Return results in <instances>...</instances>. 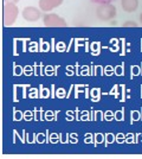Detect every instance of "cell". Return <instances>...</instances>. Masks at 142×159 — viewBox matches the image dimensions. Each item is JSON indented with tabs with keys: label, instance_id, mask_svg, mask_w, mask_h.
Instances as JSON below:
<instances>
[{
	"label": "cell",
	"instance_id": "cell-1",
	"mask_svg": "<svg viewBox=\"0 0 142 159\" xmlns=\"http://www.w3.org/2000/svg\"><path fill=\"white\" fill-rule=\"evenodd\" d=\"M2 14H4V25L5 26H11L15 23V20L18 18V14H19V10L15 4L13 2H6L4 10H2Z\"/></svg>",
	"mask_w": 142,
	"mask_h": 159
},
{
	"label": "cell",
	"instance_id": "cell-2",
	"mask_svg": "<svg viewBox=\"0 0 142 159\" xmlns=\"http://www.w3.org/2000/svg\"><path fill=\"white\" fill-rule=\"evenodd\" d=\"M96 16L102 21H109L116 17V7L111 4L101 5L96 10Z\"/></svg>",
	"mask_w": 142,
	"mask_h": 159
},
{
	"label": "cell",
	"instance_id": "cell-3",
	"mask_svg": "<svg viewBox=\"0 0 142 159\" xmlns=\"http://www.w3.org/2000/svg\"><path fill=\"white\" fill-rule=\"evenodd\" d=\"M43 21H44V25L49 27L68 26V23L65 21V19H63L56 13H46L43 17Z\"/></svg>",
	"mask_w": 142,
	"mask_h": 159
},
{
	"label": "cell",
	"instance_id": "cell-4",
	"mask_svg": "<svg viewBox=\"0 0 142 159\" xmlns=\"http://www.w3.org/2000/svg\"><path fill=\"white\" fill-rule=\"evenodd\" d=\"M23 18L26 21H37L41 18V10L33 6H27L23 10Z\"/></svg>",
	"mask_w": 142,
	"mask_h": 159
},
{
	"label": "cell",
	"instance_id": "cell-5",
	"mask_svg": "<svg viewBox=\"0 0 142 159\" xmlns=\"http://www.w3.org/2000/svg\"><path fill=\"white\" fill-rule=\"evenodd\" d=\"M64 0H39L38 1V5L39 8L44 12H50L51 10L59 7L63 4Z\"/></svg>",
	"mask_w": 142,
	"mask_h": 159
},
{
	"label": "cell",
	"instance_id": "cell-6",
	"mask_svg": "<svg viewBox=\"0 0 142 159\" xmlns=\"http://www.w3.org/2000/svg\"><path fill=\"white\" fill-rule=\"evenodd\" d=\"M121 6L124 12H135L139 7V0H121Z\"/></svg>",
	"mask_w": 142,
	"mask_h": 159
},
{
	"label": "cell",
	"instance_id": "cell-7",
	"mask_svg": "<svg viewBox=\"0 0 142 159\" xmlns=\"http://www.w3.org/2000/svg\"><path fill=\"white\" fill-rule=\"evenodd\" d=\"M123 26H137V24L135 21H126V23H123Z\"/></svg>",
	"mask_w": 142,
	"mask_h": 159
},
{
	"label": "cell",
	"instance_id": "cell-8",
	"mask_svg": "<svg viewBox=\"0 0 142 159\" xmlns=\"http://www.w3.org/2000/svg\"><path fill=\"white\" fill-rule=\"evenodd\" d=\"M19 0H5V2H13V4H17Z\"/></svg>",
	"mask_w": 142,
	"mask_h": 159
},
{
	"label": "cell",
	"instance_id": "cell-9",
	"mask_svg": "<svg viewBox=\"0 0 142 159\" xmlns=\"http://www.w3.org/2000/svg\"><path fill=\"white\" fill-rule=\"evenodd\" d=\"M140 23H141V24H142V13L140 14Z\"/></svg>",
	"mask_w": 142,
	"mask_h": 159
}]
</instances>
